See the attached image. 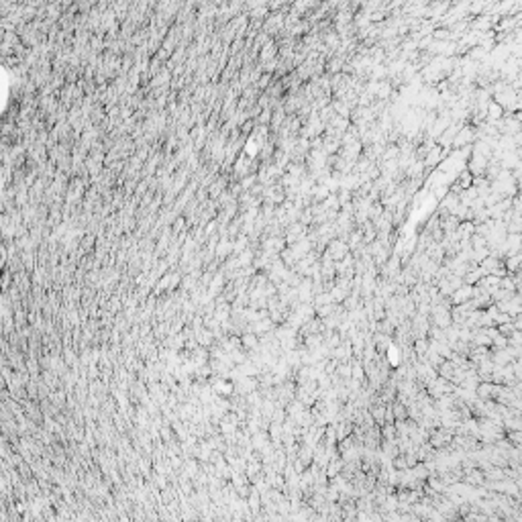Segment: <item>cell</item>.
I'll use <instances>...</instances> for the list:
<instances>
[{
    "instance_id": "obj_1",
    "label": "cell",
    "mask_w": 522,
    "mask_h": 522,
    "mask_svg": "<svg viewBox=\"0 0 522 522\" xmlns=\"http://www.w3.org/2000/svg\"><path fill=\"white\" fill-rule=\"evenodd\" d=\"M349 243H347L345 239H333V241H329V247H327V251L324 253H329L331 257L334 259V261H341L343 257H347V255H349Z\"/></svg>"
},
{
    "instance_id": "obj_2",
    "label": "cell",
    "mask_w": 522,
    "mask_h": 522,
    "mask_svg": "<svg viewBox=\"0 0 522 522\" xmlns=\"http://www.w3.org/2000/svg\"><path fill=\"white\" fill-rule=\"evenodd\" d=\"M471 298H473V286L471 284H463V286H459L455 290L453 294H451V302H453V306H457V304L469 302Z\"/></svg>"
},
{
    "instance_id": "obj_3",
    "label": "cell",
    "mask_w": 522,
    "mask_h": 522,
    "mask_svg": "<svg viewBox=\"0 0 522 522\" xmlns=\"http://www.w3.org/2000/svg\"><path fill=\"white\" fill-rule=\"evenodd\" d=\"M512 322H514L516 331H522V312H520V314H516V316L512 318Z\"/></svg>"
},
{
    "instance_id": "obj_4",
    "label": "cell",
    "mask_w": 522,
    "mask_h": 522,
    "mask_svg": "<svg viewBox=\"0 0 522 522\" xmlns=\"http://www.w3.org/2000/svg\"><path fill=\"white\" fill-rule=\"evenodd\" d=\"M110 392H112V396H119V392H121V390H117V388L112 386ZM121 402H123V408H131V402H125V400H121Z\"/></svg>"
},
{
    "instance_id": "obj_5",
    "label": "cell",
    "mask_w": 522,
    "mask_h": 522,
    "mask_svg": "<svg viewBox=\"0 0 522 522\" xmlns=\"http://www.w3.org/2000/svg\"><path fill=\"white\" fill-rule=\"evenodd\" d=\"M520 333H522V331H520Z\"/></svg>"
}]
</instances>
